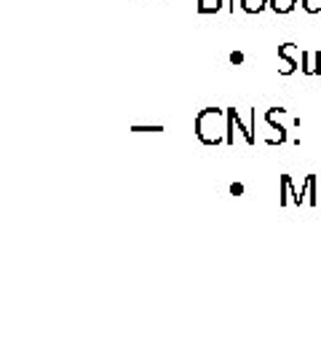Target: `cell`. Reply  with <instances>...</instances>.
Wrapping results in <instances>:
<instances>
[{"instance_id": "obj_3", "label": "cell", "mask_w": 321, "mask_h": 362, "mask_svg": "<svg viewBox=\"0 0 321 362\" xmlns=\"http://www.w3.org/2000/svg\"><path fill=\"white\" fill-rule=\"evenodd\" d=\"M289 202H295L297 207H300V204H305V196L292 188V177H289V175H284L281 177V199H279V204L286 207Z\"/></svg>"}, {"instance_id": "obj_8", "label": "cell", "mask_w": 321, "mask_h": 362, "mask_svg": "<svg viewBox=\"0 0 321 362\" xmlns=\"http://www.w3.org/2000/svg\"><path fill=\"white\" fill-rule=\"evenodd\" d=\"M303 8L308 13H321V0H303Z\"/></svg>"}, {"instance_id": "obj_11", "label": "cell", "mask_w": 321, "mask_h": 362, "mask_svg": "<svg viewBox=\"0 0 321 362\" xmlns=\"http://www.w3.org/2000/svg\"><path fill=\"white\" fill-rule=\"evenodd\" d=\"M231 194L233 196H241V194H244V185H241V182H233V185H231Z\"/></svg>"}, {"instance_id": "obj_9", "label": "cell", "mask_w": 321, "mask_h": 362, "mask_svg": "<svg viewBox=\"0 0 321 362\" xmlns=\"http://www.w3.org/2000/svg\"><path fill=\"white\" fill-rule=\"evenodd\" d=\"M231 65H244V54H241V52H233L231 54Z\"/></svg>"}, {"instance_id": "obj_12", "label": "cell", "mask_w": 321, "mask_h": 362, "mask_svg": "<svg viewBox=\"0 0 321 362\" xmlns=\"http://www.w3.org/2000/svg\"><path fill=\"white\" fill-rule=\"evenodd\" d=\"M319 196H321V194H319Z\"/></svg>"}, {"instance_id": "obj_4", "label": "cell", "mask_w": 321, "mask_h": 362, "mask_svg": "<svg viewBox=\"0 0 321 362\" xmlns=\"http://www.w3.org/2000/svg\"><path fill=\"white\" fill-rule=\"evenodd\" d=\"M300 70L305 76H321V52H300Z\"/></svg>"}, {"instance_id": "obj_5", "label": "cell", "mask_w": 321, "mask_h": 362, "mask_svg": "<svg viewBox=\"0 0 321 362\" xmlns=\"http://www.w3.org/2000/svg\"><path fill=\"white\" fill-rule=\"evenodd\" d=\"M295 6H297V0H268V8L273 13H292L295 11Z\"/></svg>"}, {"instance_id": "obj_10", "label": "cell", "mask_w": 321, "mask_h": 362, "mask_svg": "<svg viewBox=\"0 0 321 362\" xmlns=\"http://www.w3.org/2000/svg\"><path fill=\"white\" fill-rule=\"evenodd\" d=\"M131 132H164V127H131Z\"/></svg>"}, {"instance_id": "obj_7", "label": "cell", "mask_w": 321, "mask_h": 362, "mask_svg": "<svg viewBox=\"0 0 321 362\" xmlns=\"http://www.w3.org/2000/svg\"><path fill=\"white\" fill-rule=\"evenodd\" d=\"M222 11V0H198V13H217Z\"/></svg>"}, {"instance_id": "obj_2", "label": "cell", "mask_w": 321, "mask_h": 362, "mask_svg": "<svg viewBox=\"0 0 321 362\" xmlns=\"http://www.w3.org/2000/svg\"><path fill=\"white\" fill-rule=\"evenodd\" d=\"M295 49H297L295 43H284L281 49H279V62H281L279 73H281V76H292L297 70V62H295V57H292Z\"/></svg>"}, {"instance_id": "obj_6", "label": "cell", "mask_w": 321, "mask_h": 362, "mask_svg": "<svg viewBox=\"0 0 321 362\" xmlns=\"http://www.w3.org/2000/svg\"><path fill=\"white\" fill-rule=\"evenodd\" d=\"M238 6L244 13H262L268 8V0H238Z\"/></svg>"}, {"instance_id": "obj_1", "label": "cell", "mask_w": 321, "mask_h": 362, "mask_svg": "<svg viewBox=\"0 0 321 362\" xmlns=\"http://www.w3.org/2000/svg\"><path fill=\"white\" fill-rule=\"evenodd\" d=\"M193 132L198 137L201 145H219L225 143V134H228V118H225V110L219 107H204L195 121H193Z\"/></svg>"}]
</instances>
